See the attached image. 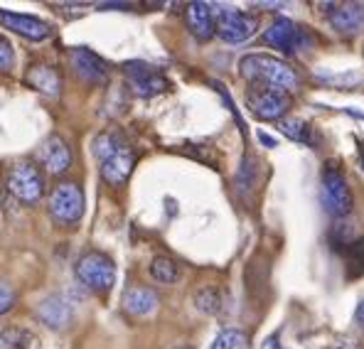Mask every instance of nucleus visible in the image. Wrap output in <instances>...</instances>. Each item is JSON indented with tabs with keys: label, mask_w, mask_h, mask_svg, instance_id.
<instances>
[{
	"label": "nucleus",
	"mask_w": 364,
	"mask_h": 349,
	"mask_svg": "<svg viewBox=\"0 0 364 349\" xmlns=\"http://www.w3.org/2000/svg\"><path fill=\"white\" fill-rule=\"evenodd\" d=\"M239 72L254 89H271L281 94H291L301 87L298 72L286 62L271 55H246L239 62Z\"/></svg>",
	"instance_id": "f257e3e1"
},
{
	"label": "nucleus",
	"mask_w": 364,
	"mask_h": 349,
	"mask_svg": "<svg viewBox=\"0 0 364 349\" xmlns=\"http://www.w3.org/2000/svg\"><path fill=\"white\" fill-rule=\"evenodd\" d=\"M74 273H77L79 283L87 286L89 291H94V293H109L116 283L114 261H111L106 254H99V251L84 254L82 259L77 261Z\"/></svg>",
	"instance_id": "f03ea898"
},
{
	"label": "nucleus",
	"mask_w": 364,
	"mask_h": 349,
	"mask_svg": "<svg viewBox=\"0 0 364 349\" xmlns=\"http://www.w3.org/2000/svg\"><path fill=\"white\" fill-rule=\"evenodd\" d=\"M50 217L62 227H74L84 214V192L77 182H60L50 195Z\"/></svg>",
	"instance_id": "7ed1b4c3"
},
{
	"label": "nucleus",
	"mask_w": 364,
	"mask_h": 349,
	"mask_svg": "<svg viewBox=\"0 0 364 349\" xmlns=\"http://www.w3.org/2000/svg\"><path fill=\"white\" fill-rule=\"evenodd\" d=\"M266 45L276 47V50L286 52V55H296V52L310 50L315 42V37L310 35V30L301 28L298 23L288 18H276L264 32Z\"/></svg>",
	"instance_id": "20e7f679"
},
{
	"label": "nucleus",
	"mask_w": 364,
	"mask_h": 349,
	"mask_svg": "<svg viewBox=\"0 0 364 349\" xmlns=\"http://www.w3.org/2000/svg\"><path fill=\"white\" fill-rule=\"evenodd\" d=\"M323 207L333 217H347L352 212L350 185L337 163H328L323 168Z\"/></svg>",
	"instance_id": "39448f33"
},
{
	"label": "nucleus",
	"mask_w": 364,
	"mask_h": 349,
	"mask_svg": "<svg viewBox=\"0 0 364 349\" xmlns=\"http://www.w3.org/2000/svg\"><path fill=\"white\" fill-rule=\"evenodd\" d=\"M8 190L10 195L23 204H37L45 195V180H42L40 170L32 163H20L8 173Z\"/></svg>",
	"instance_id": "423d86ee"
},
{
	"label": "nucleus",
	"mask_w": 364,
	"mask_h": 349,
	"mask_svg": "<svg viewBox=\"0 0 364 349\" xmlns=\"http://www.w3.org/2000/svg\"><path fill=\"white\" fill-rule=\"evenodd\" d=\"M123 74L128 77V84H131L133 94L143 96V99L163 94V91H168L170 87L165 74H160L158 69L146 62H126L123 64Z\"/></svg>",
	"instance_id": "0eeeda50"
},
{
	"label": "nucleus",
	"mask_w": 364,
	"mask_h": 349,
	"mask_svg": "<svg viewBox=\"0 0 364 349\" xmlns=\"http://www.w3.org/2000/svg\"><path fill=\"white\" fill-rule=\"evenodd\" d=\"M246 106L261 121H283V116L291 109V99H288V94H281V91L251 87L246 91Z\"/></svg>",
	"instance_id": "6e6552de"
},
{
	"label": "nucleus",
	"mask_w": 364,
	"mask_h": 349,
	"mask_svg": "<svg viewBox=\"0 0 364 349\" xmlns=\"http://www.w3.org/2000/svg\"><path fill=\"white\" fill-rule=\"evenodd\" d=\"M259 20L256 15L244 13V10H219L217 13V35L224 42H244L254 37Z\"/></svg>",
	"instance_id": "1a4fd4ad"
},
{
	"label": "nucleus",
	"mask_w": 364,
	"mask_h": 349,
	"mask_svg": "<svg viewBox=\"0 0 364 349\" xmlns=\"http://www.w3.org/2000/svg\"><path fill=\"white\" fill-rule=\"evenodd\" d=\"M67 57H69V67L74 69V74H77L82 82L104 84L106 79H109V67H106V62L99 55H94L91 50H87V47H72V50L67 52Z\"/></svg>",
	"instance_id": "9d476101"
},
{
	"label": "nucleus",
	"mask_w": 364,
	"mask_h": 349,
	"mask_svg": "<svg viewBox=\"0 0 364 349\" xmlns=\"http://www.w3.org/2000/svg\"><path fill=\"white\" fill-rule=\"evenodd\" d=\"M133 165H136V153H133L128 143H123V146L111 150V153L101 160V177H104L109 185L119 187L131 177Z\"/></svg>",
	"instance_id": "9b49d317"
},
{
	"label": "nucleus",
	"mask_w": 364,
	"mask_h": 349,
	"mask_svg": "<svg viewBox=\"0 0 364 349\" xmlns=\"http://www.w3.org/2000/svg\"><path fill=\"white\" fill-rule=\"evenodd\" d=\"M330 25L342 35H355L364 25V3H330Z\"/></svg>",
	"instance_id": "f8f14e48"
},
{
	"label": "nucleus",
	"mask_w": 364,
	"mask_h": 349,
	"mask_svg": "<svg viewBox=\"0 0 364 349\" xmlns=\"http://www.w3.org/2000/svg\"><path fill=\"white\" fill-rule=\"evenodd\" d=\"M187 28L200 42H207L217 35V18H214L212 5L207 3H190L185 10Z\"/></svg>",
	"instance_id": "ddd939ff"
},
{
	"label": "nucleus",
	"mask_w": 364,
	"mask_h": 349,
	"mask_svg": "<svg viewBox=\"0 0 364 349\" xmlns=\"http://www.w3.org/2000/svg\"><path fill=\"white\" fill-rule=\"evenodd\" d=\"M40 163L50 175H62L72 165V150L62 138L52 136L40 146Z\"/></svg>",
	"instance_id": "4468645a"
},
{
	"label": "nucleus",
	"mask_w": 364,
	"mask_h": 349,
	"mask_svg": "<svg viewBox=\"0 0 364 349\" xmlns=\"http://www.w3.org/2000/svg\"><path fill=\"white\" fill-rule=\"evenodd\" d=\"M0 23H3V28L18 32V35L28 37V40H47L52 32L50 25L42 23V20L23 13H10V10H0Z\"/></svg>",
	"instance_id": "2eb2a0df"
},
{
	"label": "nucleus",
	"mask_w": 364,
	"mask_h": 349,
	"mask_svg": "<svg viewBox=\"0 0 364 349\" xmlns=\"http://www.w3.org/2000/svg\"><path fill=\"white\" fill-rule=\"evenodd\" d=\"M25 82H28L32 89L42 91V94H50V96H57L62 89L60 74L52 67H47V64H35V67H30V72L25 74Z\"/></svg>",
	"instance_id": "dca6fc26"
},
{
	"label": "nucleus",
	"mask_w": 364,
	"mask_h": 349,
	"mask_svg": "<svg viewBox=\"0 0 364 349\" xmlns=\"http://www.w3.org/2000/svg\"><path fill=\"white\" fill-rule=\"evenodd\" d=\"M123 308L131 315H148L158 308V295H155L151 288H131L126 295H123Z\"/></svg>",
	"instance_id": "f3484780"
},
{
	"label": "nucleus",
	"mask_w": 364,
	"mask_h": 349,
	"mask_svg": "<svg viewBox=\"0 0 364 349\" xmlns=\"http://www.w3.org/2000/svg\"><path fill=\"white\" fill-rule=\"evenodd\" d=\"M37 315H40V320L45 322L47 327H55V330L67 327V322L72 320V310H69V305L64 303L62 298L45 300V303L40 305V310H37Z\"/></svg>",
	"instance_id": "a211bd4d"
},
{
	"label": "nucleus",
	"mask_w": 364,
	"mask_h": 349,
	"mask_svg": "<svg viewBox=\"0 0 364 349\" xmlns=\"http://www.w3.org/2000/svg\"><path fill=\"white\" fill-rule=\"evenodd\" d=\"M281 131L286 133V138H291L296 143H305V146H313L315 143L313 126L308 121H303V118H283Z\"/></svg>",
	"instance_id": "6ab92c4d"
},
{
	"label": "nucleus",
	"mask_w": 364,
	"mask_h": 349,
	"mask_svg": "<svg viewBox=\"0 0 364 349\" xmlns=\"http://www.w3.org/2000/svg\"><path fill=\"white\" fill-rule=\"evenodd\" d=\"M195 305L202 313L217 315V313H222V308H224V295L222 291H217V288H212V286L200 288V291L195 293Z\"/></svg>",
	"instance_id": "aec40b11"
},
{
	"label": "nucleus",
	"mask_w": 364,
	"mask_h": 349,
	"mask_svg": "<svg viewBox=\"0 0 364 349\" xmlns=\"http://www.w3.org/2000/svg\"><path fill=\"white\" fill-rule=\"evenodd\" d=\"M151 276L155 278L158 283H165V286H173L178 281L180 271H178V263L168 256H155L153 263H151Z\"/></svg>",
	"instance_id": "412c9836"
},
{
	"label": "nucleus",
	"mask_w": 364,
	"mask_h": 349,
	"mask_svg": "<svg viewBox=\"0 0 364 349\" xmlns=\"http://www.w3.org/2000/svg\"><path fill=\"white\" fill-rule=\"evenodd\" d=\"M345 251L347 259V278H357L364 273V239H355Z\"/></svg>",
	"instance_id": "4be33fe9"
},
{
	"label": "nucleus",
	"mask_w": 364,
	"mask_h": 349,
	"mask_svg": "<svg viewBox=\"0 0 364 349\" xmlns=\"http://www.w3.org/2000/svg\"><path fill=\"white\" fill-rule=\"evenodd\" d=\"M0 342H3L5 349H32L35 347V337L25 330H5L0 335Z\"/></svg>",
	"instance_id": "5701e85b"
},
{
	"label": "nucleus",
	"mask_w": 364,
	"mask_h": 349,
	"mask_svg": "<svg viewBox=\"0 0 364 349\" xmlns=\"http://www.w3.org/2000/svg\"><path fill=\"white\" fill-rule=\"evenodd\" d=\"M256 170H259V163H256L254 155H246L242 168H239V175H237V185L239 190H254L256 187Z\"/></svg>",
	"instance_id": "b1692460"
},
{
	"label": "nucleus",
	"mask_w": 364,
	"mask_h": 349,
	"mask_svg": "<svg viewBox=\"0 0 364 349\" xmlns=\"http://www.w3.org/2000/svg\"><path fill=\"white\" fill-rule=\"evenodd\" d=\"M355 229H352V224L347 222H335L333 229H330V241H333L335 246H342V249H347V246L355 241Z\"/></svg>",
	"instance_id": "393cba45"
},
{
	"label": "nucleus",
	"mask_w": 364,
	"mask_h": 349,
	"mask_svg": "<svg viewBox=\"0 0 364 349\" xmlns=\"http://www.w3.org/2000/svg\"><path fill=\"white\" fill-rule=\"evenodd\" d=\"M242 342V332L239 330H224L217 335V340L212 342V349H234Z\"/></svg>",
	"instance_id": "a878e982"
},
{
	"label": "nucleus",
	"mask_w": 364,
	"mask_h": 349,
	"mask_svg": "<svg viewBox=\"0 0 364 349\" xmlns=\"http://www.w3.org/2000/svg\"><path fill=\"white\" fill-rule=\"evenodd\" d=\"M15 305V291L5 281H0V315L10 313Z\"/></svg>",
	"instance_id": "bb28decb"
},
{
	"label": "nucleus",
	"mask_w": 364,
	"mask_h": 349,
	"mask_svg": "<svg viewBox=\"0 0 364 349\" xmlns=\"http://www.w3.org/2000/svg\"><path fill=\"white\" fill-rule=\"evenodd\" d=\"M15 57H13V47L8 45V40H3L0 37V72H8L10 67H13Z\"/></svg>",
	"instance_id": "cd10ccee"
},
{
	"label": "nucleus",
	"mask_w": 364,
	"mask_h": 349,
	"mask_svg": "<svg viewBox=\"0 0 364 349\" xmlns=\"http://www.w3.org/2000/svg\"><path fill=\"white\" fill-rule=\"evenodd\" d=\"M259 141L264 143L266 148H276V146H278V143H276V138H271L269 133H264V131H259Z\"/></svg>",
	"instance_id": "c85d7f7f"
},
{
	"label": "nucleus",
	"mask_w": 364,
	"mask_h": 349,
	"mask_svg": "<svg viewBox=\"0 0 364 349\" xmlns=\"http://www.w3.org/2000/svg\"><path fill=\"white\" fill-rule=\"evenodd\" d=\"M261 349H283V347L278 345V340H276V337H269V340H266L264 345H261Z\"/></svg>",
	"instance_id": "c756f323"
},
{
	"label": "nucleus",
	"mask_w": 364,
	"mask_h": 349,
	"mask_svg": "<svg viewBox=\"0 0 364 349\" xmlns=\"http://www.w3.org/2000/svg\"><path fill=\"white\" fill-rule=\"evenodd\" d=\"M355 318H357V322H360V327L364 330V300L360 303V308H357V315H355Z\"/></svg>",
	"instance_id": "7c9ffc66"
},
{
	"label": "nucleus",
	"mask_w": 364,
	"mask_h": 349,
	"mask_svg": "<svg viewBox=\"0 0 364 349\" xmlns=\"http://www.w3.org/2000/svg\"><path fill=\"white\" fill-rule=\"evenodd\" d=\"M360 160H362V168H364V143H362V148H360Z\"/></svg>",
	"instance_id": "2f4dec72"
}]
</instances>
